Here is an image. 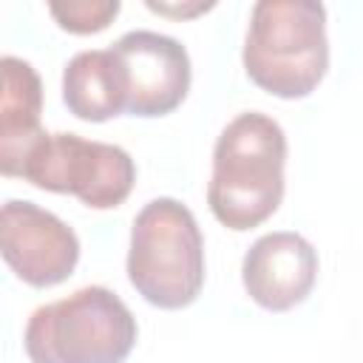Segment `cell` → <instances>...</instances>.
Masks as SVG:
<instances>
[{
	"label": "cell",
	"instance_id": "obj_7",
	"mask_svg": "<svg viewBox=\"0 0 363 363\" xmlns=\"http://www.w3.org/2000/svg\"><path fill=\"white\" fill-rule=\"evenodd\" d=\"M111 51L128 77V113L164 116L184 102L190 91V57L179 40L139 28L122 34Z\"/></svg>",
	"mask_w": 363,
	"mask_h": 363
},
{
	"label": "cell",
	"instance_id": "obj_12",
	"mask_svg": "<svg viewBox=\"0 0 363 363\" xmlns=\"http://www.w3.org/2000/svg\"><path fill=\"white\" fill-rule=\"evenodd\" d=\"M147 9H150V11H159V14H173V17H190V14H199V11H207V9H213V3L173 6V3H153V0H147Z\"/></svg>",
	"mask_w": 363,
	"mask_h": 363
},
{
	"label": "cell",
	"instance_id": "obj_4",
	"mask_svg": "<svg viewBox=\"0 0 363 363\" xmlns=\"http://www.w3.org/2000/svg\"><path fill=\"white\" fill-rule=\"evenodd\" d=\"M136 318L108 286H82L31 312L23 346L31 363H125Z\"/></svg>",
	"mask_w": 363,
	"mask_h": 363
},
{
	"label": "cell",
	"instance_id": "obj_10",
	"mask_svg": "<svg viewBox=\"0 0 363 363\" xmlns=\"http://www.w3.org/2000/svg\"><path fill=\"white\" fill-rule=\"evenodd\" d=\"M62 99L77 119L105 122L128 111V77L111 48L79 51L62 71Z\"/></svg>",
	"mask_w": 363,
	"mask_h": 363
},
{
	"label": "cell",
	"instance_id": "obj_5",
	"mask_svg": "<svg viewBox=\"0 0 363 363\" xmlns=\"http://www.w3.org/2000/svg\"><path fill=\"white\" fill-rule=\"evenodd\" d=\"M20 179L40 190L71 193L91 210H111L130 196L136 164L119 145L77 133H45L26 156Z\"/></svg>",
	"mask_w": 363,
	"mask_h": 363
},
{
	"label": "cell",
	"instance_id": "obj_6",
	"mask_svg": "<svg viewBox=\"0 0 363 363\" xmlns=\"http://www.w3.org/2000/svg\"><path fill=\"white\" fill-rule=\"evenodd\" d=\"M0 250L11 272L28 286L62 284L79 261L77 233L34 201L9 199L0 213Z\"/></svg>",
	"mask_w": 363,
	"mask_h": 363
},
{
	"label": "cell",
	"instance_id": "obj_3",
	"mask_svg": "<svg viewBox=\"0 0 363 363\" xmlns=\"http://www.w3.org/2000/svg\"><path fill=\"white\" fill-rule=\"evenodd\" d=\"M130 286L159 309L190 306L204 286V235L176 199L147 201L130 227Z\"/></svg>",
	"mask_w": 363,
	"mask_h": 363
},
{
	"label": "cell",
	"instance_id": "obj_2",
	"mask_svg": "<svg viewBox=\"0 0 363 363\" xmlns=\"http://www.w3.org/2000/svg\"><path fill=\"white\" fill-rule=\"evenodd\" d=\"M247 77L272 96H309L329 68L326 6L318 0H258L244 40Z\"/></svg>",
	"mask_w": 363,
	"mask_h": 363
},
{
	"label": "cell",
	"instance_id": "obj_11",
	"mask_svg": "<svg viewBox=\"0 0 363 363\" xmlns=\"http://www.w3.org/2000/svg\"><path fill=\"white\" fill-rule=\"evenodd\" d=\"M119 0H65V3H48L51 17L60 28L71 34H96L113 23L119 14Z\"/></svg>",
	"mask_w": 363,
	"mask_h": 363
},
{
	"label": "cell",
	"instance_id": "obj_9",
	"mask_svg": "<svg viewBox=\"0 0 363 363\" xmlns=\"http://www.w3.org/2000/svg\"><path fill=\"white\" fill-rule=\"evenodd\" d=\"M0 173L20 176L26 156L48 133L40 125L43 82L31 62L6 54L0 60Z\"/></svg>",
	"mask_w": 363,
	"mask_h": 363
},
{
	"label": "cell",
	"instance_id": "obj_1",
	"mask_svg": "<svg viewBox=\"0 0 363 363\" xmlns=\"http://www.w3.org/2000/svg\"><path fill=\"white\" fill-rule=\"evenodd\" d=\"M286 136L258 111L238 113L216 139L207 204L227 230L264 224L284 199Z\"/></svg>",
	"mask_w": 363,
	"mask_h": 363
},
{
	"label": "cell",
	"instance_id": "obj_8",
	"mask_svg": "<svg viewBox=\"0 0 363 363\" xmlns=\"http://www.w3.org/2000/svg\"><path fill=\"white\" fill-rule=\"evenodd\" d=\"M318 278V252L315 247L289 230L261 235L244 255L241 281L247 295L269 309L286 312L306 301Z\"/></svg>",
	"mask_w": 363,
	"mask_h": 363
}]
</instances>
